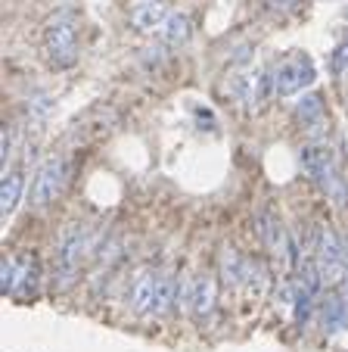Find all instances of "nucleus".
<instances>
[{"mask_svg": "<svg viewBox=\"0 0 348 352\" xmlns=\"http://www.w3.org/2000/svg\"><path fill=\"white\" fill-rule=\"evenodd\" d=\"M44 47L56 69L75 66V60H78V16H75V10H60L47 19Z\"/></svg>", "mask_w": 348, "mask_h": 352, "instance_id": "obj_1", "label": "nucleus"}, {"mask_svg": "<svg viewBox=\"0 0 348 352\" xmlns=\"http://www.w3.org/2000/svg\"><path fill=\"white\" fill-rule=\"evenodd\" d=\"M87 250V234L81 225H66L60 234V253H56V287L69 290L78 278V265Z\"/></svg>", "mask_w": 348, "mask_h": 352, "instance_id": "obj_2", "label": "nucleus"}, {"mask_svg": "<svg viewBox=\"0 0 348 352\" xmlns=\"http://www.w3.org/2000/svg\"><path fill=\"white\" fill-rule=\"evenodd\" d=\"M314 81V63L305 54H289L270 72V87H274L277 97H292L302 87H308Z\"/></svg>", "mask_w": 348, "mask_h": 352, "instance_id": "obj_3", "label": "nucleus"}, {"mask_svg": "<svg viewBox=\"0 0 348 352\" xmlns=\"http://www.w3.org/2000/svg\"><path fill=\"white\" fill-rule=\"evenodd\" d=\"M66 178H69V162L62 160V156H50V160L38 168V175H34L32 190H28V203H32L34 209L50 206L53 199L62 193Z\"/></svg>", "mask_w": 348, "mask_h": 352, "instance_id": "obj_4", "label": "nucleus"}, {"mask_svg": "<svg viewBox=\"0 0 348 352\" xmlns=\"http://www.w3.org/2000/svg\"><path fill=\"white\" fill-rule=\"evenodd\" d=\"M215 296H218V287L211 274H187L184 280L178 284V299L184 302V309L193 315L196 321L209 318L211 309H215Z\"/></svg>", "mask_w": 348, "mask_h": 352, "instance_id": "obj_5", "label": "nucleus"}, {"mask_svg": "<svg viewBox=\"0 0 348 352\" xmlns=\"http://www.w3.org/2000/svg\"><path fill=\"white\" fill-rule=\"evenodd\" d=\"M34 280H38V259L34 256H10V259H3V268H0L3 293H10L16 299H28L34 293Z\"/></svg>", "mask_w": 348, "mask_h": 352, "instance_id": "obj_6", "label": "nucleus"}, {"mask_svg": "<svg viewBox=\"0 0 348 352\" xmlns=\"http://www.w3.org/2000/svg\"><path fill=\"white\" fill-rule=\"evenodd\" d=\"M296 116H299V122L305 125V131H308V138H311V140H321L323 134L329 131V125H327V113H323V100L317 97V94H305V97L299 100Z\"/></svg>", "mask_w": 348, "mask_h": 352, "instance_id": "obj_7", "label": "nucleus"}, {"mask_svg": "<svg viewBox=\"0 0 348 352\" xmlns=\"http://www.w3.org/2000/svg\"><path fill=\"white\" fill-rule=\"evenodd\" d=\"M168 16H171L168 0H143V3H137L131 10V25L137 32H159Z\"/></svg>", "mask_w": 348, "mask_h": 352, "instance_id": "obj_8", "label": "nucleus"}, {"mask_svg": "<svg viewBox=\"0 0 348 352\" xmlns=\"http://www.w3.org/2000/svg\"><path fill=\"white\" fill-rule=\"evenodd\" d=\"M156 280L159 272H140L131 280V293H128V302L137 315H152V302H156Z\"/></svg>", "mask_w": 348, "mask_h": 352, "instance_id": "obj_9", "label": "nucleus"}, {"mask_svg": "<svg viewBox=\"0 0 348 352\" xmlns=\"http://www.w3.org/2000/svg\"><path fill=\"white\" fill-rule=\"evenodd\" d=\"M258 234H262V240L268 243L270 253L277 256H286V246H289V234L286 228L280 225V219H277L270 209H264L262 215H258Z\"/></svg>", "mask_w": 348, "mask_h": 352, "instance_id": "obj_10", "label": "nucleus"}, {"mask_svg": "<svg viewBox=\"0 0 348 352\" xmlns=\"http://www.w3.org/2000/svg\"><path fill=\"white\" fill-rule=\"evenodd\" d=\"M193 34V22L187 13H171L165 19V25L159 28V38H162L165 47H184Z\"/></svg>", "mask_w": 348, "mask_h": 352, "instance_id": "obj_11", "label": "nucleus"}, {"mask_svg": "<svg viewBox=\"0 0 348 352\" xmlns=\"http://www.w3.org/2000/svg\"><path fill=\"white\" fill-rule=\"evenodd\" d=\"M22 187H25V178L22 172H7L3 181H0V215H10L22 199Z\"/></svg>", "mask_w": 348, "mask_h": 352, "instance_id": "obj_12", "label": "nucleus"}, {"mask_svg": "<svg viewBox=\"0 0 348 352\" xmlns=\"http://www.w3.org/2000/svg\"><path fill=\"white\" fill-rule=\"evenodd\" d=\"M345 324H348V302L342 296H327V302H323V327L329 333H336Z\"/></svg>", "mask_w": 348, "mask_h": 352, "instance_id": "obj_13", "label": "nucleus"}, {"mask_svg": "<svg viewBox=\"0 0 348 352\" xmlns=\"http://www.w3.org/2000/svg\"><path fill=\"white\" fill-rule=\"evenodd\" d=\"M246 268H249V259L237 253V250H227L224 253V280L227 284H246Z\"/></svg>", "mask_w": 348, "mask_h": 352, "instance_id": "obj_14", "label": "nucleus"}, {"mask_svg": "<svg viewBox=\"0 0 348 352\" xmlns=\"http://www.w3.org/2000/svg\"><path fill=\"white\" fill-rule=\"evenodd\" d=\"M13 144H16L13 128H3V134H0V168L7 166L10 156H13Z\"/></svg>", "mask_w": 348, "mask_h": 352, "instance_id": "obj_15", "label": "nucleus"}, {"mask_svg": "<svg viewBox=\"0 0 348 352\" xmlns=\"http://www.w3.org/2000/svg\"><path fill=\"white\" fill-rule=\"evenodd\" d=\"M345 69H348V41L333 50V72L339 75V72H345Z\"/></svg>", "mask_w": 348, "mask_h": 352, "instance_id": "obj_16", "label": "nucleus"}, {"mask_svg": "<svg viewBox=\"0 0 348 352\" xmlns=\"http://www.w3.org/2000/svg\"><path fill=\"white\" fill-rule=\"evenodd\" d=\"M345 19H348V13H345Z\"/></svg>", "mask_w": 348, "mask_h": 352, "instance_id": "obj_17", "label": "nucleus"}]
</instances>
